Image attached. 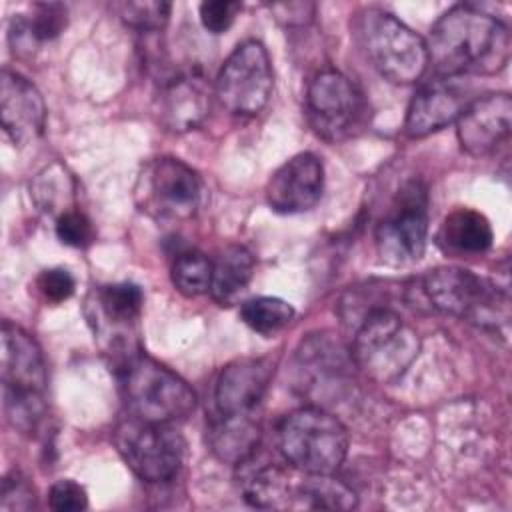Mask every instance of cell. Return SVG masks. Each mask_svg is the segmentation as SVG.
Masks as SVG:
<instances>
[{
	"label": "cell",
	"instance_id": "6da1fadb",
	"mask_svg": "<svg viewBox=\"0 0 512 512\" xmlns=\"http://www.w3.org/2000/svg\"><path fill=\"white\" fill-rule=\"evenodd\" d=\"M510 46V32L498 18L470 4H456L430 28L428 66L438 78L498 74L510 60Z\"/></svg>",
	"mask_w": 512,
	"mask_h": 512
},
{
	"label": "cell",
	"instance_id": "7a4b0ae2",
	"mask_svg": "<svg viewBox=\"0 0 512 512\" xmlns=\"http://www.w3.org/2000/svg\"><path fill=\"white\" fill-rule=\"evenodd\" d=\"M354 36L372 66L394 84H414L428 68L426 40L382 8H362Z\"/></svg>",
	"mask_w": 512,
	"mask_h": 512
},
{
	"label": "cell",
	"instance_id": "3957f363",
	"mask_svg": "<svg viewBox=\"0 0 512 512\" xmlns=\"http://www.w3.org/2000/svg\"><path fill=\"white\" fill-rule=\"evenodd\" d=\"M418 352L416 330L388 306L374 308L356 324L350 348L354 366L380 384L396 382L418 358Z\"/></svg>",
	"mask_w": 512,
	"mask_h": 512
},
{
	"label": "cell",
	"instance_id": "277c9868",
	"mask_svg": "<svg viewBox=\"0 0 512 512\" xmlns=\"http://www.w3.org/2000/svg\"><path fill=\"white\" fill-rule=\"evenodd\" d=\"M2 384L8 420L32 432L44 416L46 366L36 340L16 324H2Z\"/></svg>",
	"mask_w": 512,
	"mask_h": 512
},
{
	"label": "cell",
	"instance_id": "5b68a950",
	"mask_svg": "<svg viewBox=\"0 0 512 512\" xmlns=\"http://www.w3.org/2000/svg\"><path fill=\"white\" fill-rule=\"evenodd\" d=\"M278 448L284 460L304 474H334L346 458L348 432L328 410L306 406L282 420Z\"/></svg>",
	"mask_w": 512,
	"mask_h": 512
},
{
	"label": "cell",
	"instance_id": "8992f818",
	"mask_svg": "<svg viewBox=\"0 0 512 512\" xmlns=\"http://www.w3.org/2000/svg\"><path fill=\"white\" fill-rule=\"evenodd\" d=\"M120 378L132 416L142 420L176 424L196 408V394L188 382L146 354L128 356Z\"/></svg>",
	"mask_w": 512,
	"mask_h": 512
},
{
	"label": "cell",
	"instance_id": "52a82bcc",
	"mask_svg": "<svg viewBox=\"0 0 512 512\" xmlns=\"http://www.w3.org/2000/svg\"><path fill=\"white\" fill-rule=\"evenodd\" d=\"M420 290L434 310L476 326L498 328L508 322V294L470 270L434 268L420 278Z\"/></svg>",
	"mask_w": 512,
	"mask_h": 512
},
{
	"label": "cell",
	"instance_id": "ba28073f",
	"mask_svg": "<svg viewBox=\"0 0 512 512\" xmlns=\"http://www.w3.org/2000/svg\"><path fill=\"white\" fill-rule=\"evenodd\" d=\"M136 202L142 212L160 222L194 216L202 198L198 174L178 158L160 156L146 162L136 180Z\"/></svg>",
	"mask_w": 512,
	"mask_h": 512
},
{
	"label": "cell",
	"instance_id": "9c48e42d",
	"mask_svg": "<svg viewBox=\"0 0 512 512\" xmlns=\"http://www.w3.org/2000/svg\"><path fill=\"white\" fill-rule=\"evenodd\" d=\"M114 444L130 470L146 482L172 480L184 460V440L174 424L130 416L118 424Z\"/></svg>",
	"mask_w": 512,
	"mask_h": 512
},
{
	"label": "cell",
	"instance_id": "30bf717a",
	"mask_svg": "<svg viewBox=\"0 0 512 512\" xmlns=\"http://www.w3.org/2000/svg\"><path fill=\"white\" fill-rule=\"evenodd\" d=\"M274 74L270 56L258 40H246L224 60L214 92L220 104L232 114L254 116L270 100Z\"/></svg>",
	"mask_w": 512,
	"mask_h": 512
},
{
	"label": "cell",
	"instance_id": "8fae6325",
	"mask_svg": "<svg viewBox=\"0 0 512 512\" xmlns=\"http://www.w3.org/2000/svg\"><path fill=\"white\" fill-rule=\"evenodd\" d=\"M310 126L326 140H344L362 128L366 100L360 88L334 68L320 70L306 90Z\"/></svg>",
	"mask_w": 512,
	"mask_h": 512
},
{
	"label": "cell",
	"instance_id": "7c38bea8",
	"mask_svg": "<svg viewBox=\"0 0 512 512\" xmlns=\"http://www.w3.org/2000/svg\"><path fill=\"white\" fill-rule=\"evenodd\" d=\"M428 236V192L420 180L406 182L376 226V248L384 262L404 266L420 260Z\"/></svg>",
	"mask_w": 512,
	"mask_h": 512
},
{
	"label": "cell",
	"instance_id": "4fadbf2b",
	"mask_svg": "<svg viewBox=\"0 0 512 512\" xmlns=\"http://www.w3.org/2000/svg\"><path fill=\"white\" fill-rule=\"evenodd\" d=\"M352 356L332 338L314 334L306 338L294 360L296 388L312 400H326L336 396L346 384L348 368H352Z\"/></svg>",
	"mask_w": 512,
	"mask_h": 512
},
{
	"label": "cell",
	"instance_id": "5bb4252c",
	"mask_svg": "<svg viewBox=\"0 0 512 512\" xmlns=\"http://www.w3.org/2000/svg\"><path fill=\"white\" fill-rule=\"evenodd\" d=\"M324 190V166L312 152L286 160L268 180L266 198L274 212L300 214L314 208Z\"/></svg>",
	"mask_w": 512,
	"mask_h": 512
},
{
	"label": "cell",
	"instance_id": "9a60e30c",
	"mask_svg": "<svg viewBox=\"0 0 512 512\" xmlns=\"http://www.w3.org/2000/svg\"><path fill=\"white\" fill-rule=\"evenodd\" d=\"M512 100L506 92L472 100L456 120L458 142L464 152L484 156L510 136Z\"/></svg>",
	"mask_w": 512,
	"mask_h": 512
},
{
	"label": "cell",
	"instance_id": "2e32d148",
	"mask_svg": "<svg viewBox=\"0 0 512 512\" xmlns=\"http://www.w3.org/2000/svg\"><path fill=\"white\" fill-rule=\"evenodd\" d=\"M0 118L4 134L16 146L34 142L46 124V106L36 86L8 68L0 78Z\"/></svg>",
	"mask_w": 512,
	"mask_h": 512
},
{
	"label": "cell",
	"instance_id": "e0dca14e",
	"mask_svg": "<svg viewBox=\"0 0 512 512\" xmlns=\"http://www.w3.org/2000/svg\"><path fill=\"white\" fill-rule=\"evenodd\" d=\"M472 100L454 78H436L424 84L410 100L406 112V132L422 138L456 122Z\"/></svg>",
	"mask_w": 512,
	"mask_h": 512
},
{
	"label": "cell",
	"instance_id": "ac0fdd59",
	"mask_svg": "<svg viewBox=\"0 0 512 512\" xmlns=\"http://www.w3.org/2000/svg\"><path fill=\"white\" fill-rule=\"evenodd\" d=\"M212 90L200 72L170 76L158 94L160 122L172 132H186L202 124L210 110Z\"/></svg>",
	"mask_w": 512,
	"mask_h": 512
},
{
	"label": "cell",
	"instance_id": "d6986e66",
	"mask_svg": "<svg viewBox=\"0 0 512 512\" xmlns=\"http://www.w3.org/2000/svg\"><path fill=\"white\" fill-rule=\"evenodd\" d=\"M274 364L268 358H238L218 376L214 400L218 414H252L260 404Z\"/></svg>",
	"mask_w": 512,
	"mask_h": 512
},
{
	"label": "cell",
	"instance_id": "ffe728a7",
	"mask_svg": "<svg viewBox=\"0 0 512 512\" xmlns=\"http://www.w3.org/2000/svg\"><path fill=\"white\" fill-rule=\"evenodd\" d=\"M68 22V12L62 4L44 2L32 8V14H16L10 22L8 40L16 54L28 56L40 44L58 38Z\"/></svg>",
	"mask_w": 512,
	"mask_h": 512
},
{
	"label": "cell",
	"instance_id": "44dd1931",
	"mask_svg": "<svg viewBox=\"0 0 512 512\" xmlns=\"http://www.w3.org/2000/svg\"><path fill=\"white\" fill-rule=\"evenodd\" d=\"M260 440V426L252 414H218L210 424L208 442L212 452L228 464L240 466L254 456Z\"/></svg>",
	"mask_w": 512,
	"mask_h": 512
},
{
	"label": "cell",
	"instance_id": "7402d4cb",
	"mask_svg": "<svg viewBox=\"0 0 512 512\" xmlns=\"http://www.w3.org/2000/svg\"><path fill=\"white\" fill-rule=\"evenodd\" d=\"M142 304L144 294L140 286L132 282L108 284L94 294V316L104 328L114 330V336H118V344H124L120 336H126V332H130L132 326L138 322Z\"/></svg>",
	"mask_w": 512,
	"mask_h": 512
},
{
	"label": "cell",
	"instance_id": "603a6c76",
	"mask_svg": "<svg viewBox=\"0 0 512 512\" xmlns=\"http://www.w3.org/2000/svg\"><path fill=\"white\" fill-rule=\"evenodd\" d=\"M254 256L246 246H226L212 262L210 294L220 306H232L248 290L254 276Z\"/></svg>",
	"mask_w": 512,
	"mask_h": 512
},
{
	"label": "cell",
	"instance_id": "cb8c5ba5",
	"mask_svg": "<svg viewBox=\"0 0 512 512\" xmlns=\"http://www.w3.org/2000/svg\"><path fill=\"white\" fill-rule=\"evenodd\" d=\"M440 244L454 254H484L494 240L488 218L470 208L450 212L438 232Z\"/></svg>",
	"mask_w": 512,
	"mask_h": 512
},
{
	"label": "cell",
	"instance_id": "d4e9b609",
	"mask_svg": "<svg viewBox=\"0 0 512 512\" xmlns=\"http://www.w3.org/2000/svg\"><path fill=\"white\" fill-rule=\"evenodd\" d=\"M280 464L248 468L242 476L244 498L256 508H294L296 482Z\"/></svg>",
	"mask_w": 512,
	"mask_h": 512
},
{
	"label": "cell",
	"instance_id": "484cf974",
	"mask_svg": "<svg viewBox=\"0 0 512 512\" xmlns=\"http://www.w3.org/2000/svg\"><path fill=\"white\" fill-rule=\"evenodd\" d=\"M356 506V494L350 486L332 474H306L294 492V508L312 510H350Z\"/></svg>",
	"mask_w": 512,
	"mask_h": 512
},
{
	"label": "cell",
	"instance_id": "4316f807",
	"mask_svg": "<svg viewBox=\"0 0 512 512\" xmlns=\"http://www.w3.org/2000/svg\"><path fill=\"white\" fill-rule=\"evenodd\" d=\"M240 316L250 330H254L262 336H272L292 322L294 308L290 302H286L282 298L258 296V298H250L242 304Z\"/></svg>",
	"mask_w": 512,
	"mask_h": 512
},
{
	"label": "cell",
	"instance_id": "83f0119b",
	"mask_svg": "<svg viewBox=\"0 0 512 512\" xmlns=\"http://www.w3.org/2000/svg\"><path fill=\"white\" fill-rule=\"evenodd\" d=\"M172 282L184 296H200L210 290L212 262L196 250L180 252L172 262Z\"/></svg>",
	"mask_w": 512,
	"mask_h": 512
},
{
	"label": "cell",
	"instance_id": "f1b7e54d",
	"mask_svg": "<svg viewBox=\"0 0 512 512\" xmlns=\"http://www.w3.org/2000/svg\"><path fill=\"white\" fill-rule=\"evenodd\" d=\"M72 180L66 176L60 164L44 168L34 182V198L46 212H56V218L70 208H76L72 202Z\"/></svg>",
	"mask_w": 512,
	"mask_h": 512
},
{
	"label": "cell",
	"instance_id": "f546056e",
	"mask_svg": "<svg viewBox=\"0 0 512 512\" xmlns=\"http://www.w3.org/2000/svg\"><path fill=\"white\" fill-rule=\"evenodd\" d=\"M168 2H122L118 6L122 20L140 32H160L170 18Z\"/></svg>",
	"mask_w": 512,
	"mask_h": 512
},
{
	"label": "cell",
	"instance_id": "4dcf8cb0",
	"mask_svg": "<svg viewBox=\"0 0 512 512\" xmlns=\"http://www.w3.org/2000/svg\"><path fill=\"white\" fill-rule=\"evenodd\" d=\"M56 236L66 246L86 248L94 240L92 220L84 212L70 208L56 218Z\"/></svg>",
	"mask_w": 512,
	"mask_h": 512
},
{
	"label": "cell",
	"instance_id": "1f68e13d",
	"mask_svg": "<svg viewBox=\"0 0 512 512\" xmlns=\"http://www.w3.org/2000/svg\"><path fill=\"white\" fill-rule=\"evenodd\" d=\"M36 288L46 302L58 304L74 294L76 280L66 268H48L38 274Z\"/></svg>",
	"mask_w": 512,
	"mask_h": 512
},
{
	"label": "cell",
	"instance_id": "d6a6232c",
	"mask_svg": "<svg viewBox=\"0 0 512 512\" xmlns=\"http://www.w3.org/2000/svg\"><path fill=\"white\" fill-rule=\"evenodd\" d=\"M240 8L242 4L232 0H206L200 4V22L208 32L222 34L234 24Z\"/></svg>",
	"mask_w": 512,
	"mask_h": 512
},
{
	"label": "cell",
	"instance_id": "836d02e7",
	"mask_svg": "<svg viewBox=\"0 0 512 512\" xmlns=\"http://www.w3.org/2000/svg\"><path fill=\"white\" fill-rule=\"evenodd\" d=\"M48 504L58 512H76L88 506V496L80 484L66 478L52 484L48 492Z\"/></svg>",
	"mask_w": 512,
	"mask_h": 512
},
{
	"label": "cell",
	"instance_id": "e575fe53",
	"mask_svg": "<svg viewBox=\"0 0 512 512\" xmlns=\"http://www.w3.org/2000/svg\"><path fill=\"white\" fill-rule=\"evenodd\" d=\"M34 506V490L30 482L20 474L12 472L2 482V510H30Z\"/></svg>",
	"mask_w": 512,
	"mask_h": 512
}]
</instances>
